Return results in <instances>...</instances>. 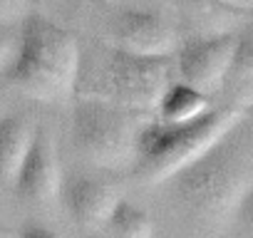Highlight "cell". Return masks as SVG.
<instances>
[{
	"label": "cell",
	"instance_id": "1",
	"mask_svg": "<svg viewBox=\"0 0 253 238\" xmlns=\"http://www.w3.org/2000/svg\"><path fill=\"white\" fill-rule=\"evenodd\" d=\"M251 109L248 99H233L186 122H144L137 142L134 171L147 184L169 181L174 174L218 147L251 114Z\"/></svg>",
	"mask_w": 253,
	"mask_h": 238
},
{
	"label": "cell",
	"instance_id": "2",
	"mask_svg": "<svg viewBox=\"0 0 253 238\" xmlns=\"http://www.w3.org/2000/svg\"><path fill=\"white\" fill-rule=\"evenodd\" d=\"M80 45L72 33L45 15H25L20 25V47L8 70V79L28 97L60 104L80 84Z\"/></svg>",
	"mask_w": 253,
	"mask_h": 238
},
{
	"label": "cell",
	"instance_id": "3",
	"mask_svg": "<svg viewBox=\"0 0 253 238\" xmlns=\"http://www.w3.org/2000/svg\"><path fill=\"white\" fill-rule=\"evenodd\" d=\"M228 137L169 179L174 196L206 221H221L231 211H238L243 194L253 184L248 181L241 152Z\"/></svg>",
	"mask_w": 253,
	"mask_h": 238
},
{
	"label": "cell",
	"instance_id": "4",
	"mask_svg": "<svg viewBox=\"0 0 253 238\" xmlns=\"http://www.w3.org/2000/svg\"><path fill=\"white\" fill-rule=\"evenodd\" d=\"M139 114L102 97H80L72 109V142L77 152L102 169L134 164L142 132Z\"/></svg>",
	"mask_w": 253,
	"mask_h": 238
},
{
	"label": "cell",
	"instance_id": "5",
	"mask_svg": "<svg viewBox=\"0 0 253 238\" xmlns=\"http://www.w3.org/2000/svg\"><path fill=\"white\" fill-rule=\"evenodd\" d=\"M171 57H149L109 47L99 65L94 97L109 99L134 112H152L159 107L162 94L171 84Z\"/></svg>",
	"mask_w": 253,
	"mask_h": 238
},
{
	"label": "cell",
	"instance_id": "6",
	"mask_svg": "<svg viewBox=\"0 0 253 238\" xmlns=\"http://www.w3.org/2000/svg\"><path fill=\"white\" fill-rule=\"evenodd\" d=\"M238 35L213 33L191 38L176 50V72L184 82L206 94H216L228 84Z\"/></svg>",
	"mask_w": 253,
	"mask_h": 238
},
{
	"label": "cell",
	"instance_id": "7",
	"mask_svg": "<svg viewBox=\"0 0 253 238\" xmlns=\"http://www.w3.org/2000/svg\"><path fill=\"white\" fill-rule=\"evenodd\" d=\"M109 42L126 52L171 57L176 50V30L152 10H124L112 23Z\"/></svg>",
	"mask_w": 253,
	"mask_h": 238
},
{
	"label": "cell",
	"instance_id": "8",
	"mask_svg": "<svg viewBox=\"0 0 253 238\" xmlns=\"http://www.w3.org/2000/svg\"><path fill=\"white\" fill-rule=\"evenodd\" d=\"M62 171H60V157L52 134L45 127H38L35 142L30 154L25 157L20 174L15 179L18 194L38 206L52 203L57 196H62Z\"/></svg>",
	"mask_w": 253,
	"mask_h": 238
},
{
	"label": "cell",
	"instance_id": "9",
	"mask_svg": "<svg viewBox=\"0 0 253 238\" xmlns=\"http://www.w3.org/2000/svg\"><path fill=\"white\" fill-rule=\"evenodd\" d=\"M62 201L67 213L80 228L97 233L107 226L109 216L122 201V194L114 184L104 179L72 176L70 181L62 184Z\"/></svg>",
	"mask_w": 253,
	"mask_h": 238
},
{
	"label": "cell",
	"instance_id": "10",
	"mask_svg": "<svg viewBox=\"0 0 253 238\" xmlns=\"http://www.w3.org/2000/svg\"><path fill=\"white\" fill-rule=\"evenodd\" d=\"M38 124L25 112L0 114V179L15 184L25 157L33 149Z\"/></svg>",
	"mask_w": 253,
	"mask_h": 238
},
{
	"label": "cell",
	"instance_id": "11",
	"mask_svg": "<svg viewBox=\"0 0 253 238\" xmlns=\"http://www.w3.org/2000/svg\"><path fill=\"white\" fill-rule=\"evenodd\" d=\"M211 94L201 92L199 87L189 82H171L167 92L159 99L157 107V119L164 122H186V119H196L211 109Z\"/></svg>",
	"mask_w": 253,
	"mask_h": 238
},
{
	"label": "cell",
	"instance_id": "12",
	"mask_svg": "<svg viewBox=\"0 0 253 238\" xmlns=\"http://www.w3.org/2000/svg\"><path fill=\"white\" fill-rule=\"evenodd\" d=\"M104 231L112 238H152L154 236V223H152L147 211H142L139 206L122 198L117 203L114 213L109 216Z\"/></svg>",
	"mask_w": 253,
	"mask_h": 238
},
{
	"label": "cell",
	"instance_id": "13",
	"mask_svg": "<svg viewBox=\"0 0 253 238\" xmlns=\"http://www.w3.org/2000/svg\"><path fill=\"white\" fill-rule=\"evenodd\" d=\"M228 84L236 89H253V28L238 35Z\"/></svg>",
	"mask_w": 253,
	"mask_h": 238
},
{
	"label": "cell",
	"instance_id": "14",
	"mask_svg": "<svg viewBox=\"0 0 253 238\" xmlns=\"http://www.w3.org/2000/svg\"><path fill=\"white\" fill-rule=\"evenodd\" d=\"M20 47V30L15 33L10 25L0 23V72H8Z\"/></svg>",
	"mask_w": 253,
	"mask_h": 238
},
{
	"label": "cell",
	"instance_id": "15",
	"mask_svg": "<svg viewBox=\"0 0 253 238\" xmlns=\"http://www.w3.org/2000/svg\"><path fill=\"white\" fill-rule=\"evenodd\" d=\"M238 216L248 228H253V184L248 186V191L243 194V198L238 203Z\"/></svg>",
	"mask_w": 253,
	"mask_h": 238
},
{
	"label": "cell",
	"instance_id": "16",
	"mask_svg": "<svg viewBox=\"0 0 253 238\" xmlns=\"http://www.w3.org/2000/svg\"><path fill=\"white\" fill-rule=\"evenodd\" d=\"M211 3L218 5V8L233 10V13H248V10H253V0H211Z\"/></svg>",
	"mask_w": 253,
	"mask_h": 238
},
{
	"label": "cell",
	"instance_id": "17",
	"mask_svg": "<svg viewBox=\"0 0 253 238\" xmlns=\"http://www.w3.org/2000/svg\"><path fill=\"white\" fill-rule=\"evenodd\" d=\"M20 238H60L55 231H50V228H45V226H33V228H28Z\"/></svg>",
	"mask_w": 253,
	"mask_h": 238
},
{
	"label": "cell",
	"instance_id": "18",
	"mask_svg": "<svg viewBox=\"0 0 253 238\" xmlns=\"http://www.w3.org/2000/svg\"><path fill=\"white\" fill-rule=\"evenodd\" d=\"M92 238H112V236H109V233H107V231L102 228V231H97V233H94Z\"/></svg>",
	"mask_w": 253,
	"mask_h": 238
},
{
	"label": "cell",
	"instance_id": "19",
	"mask_svg": "<svg viewBox=\"0 0 253 238\" xmlns=\"http://www.w3.org/2000/svg\"><path fill=\"white\" fill-rule=\"evenodd\" d=\"M104 3H114V0H104Z\"/></svg>",
	"mask_w": 253,
	"mask_h": 238
}]
</instances>
